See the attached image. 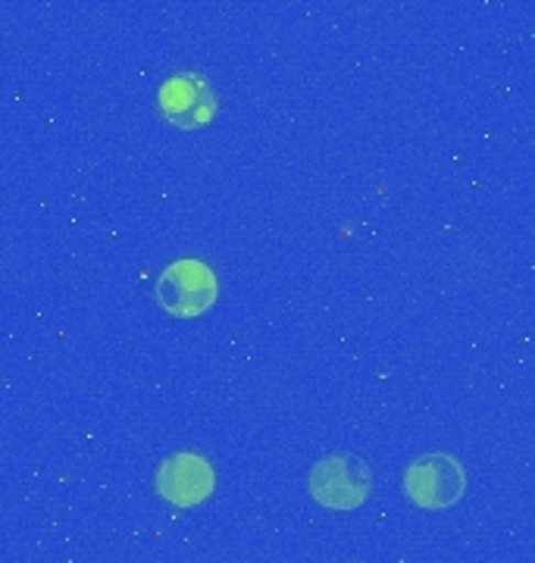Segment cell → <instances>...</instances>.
<instances>
[{"label":"cell","instance_id":"cell-4","mask_svg":"<svg viewBox=\"0 0 535 563\" xmlns=\"http://www.w3.org/2000/svg\"><path fill=\"white\" fill-rule=\"evenodd\" d=\"M160 110L176 129H204L217 117V95L198 73H178L160 88Z\"/></svg>","mask_w":535,"mask_h":563},{"label":"cell","instance_id":"cell-1","mask_svg":"<svg viewBox=\"0 0 535 563\" xmlns=\"http://www.w3.org/2000/svg\"><path fill=\"white\" fill-rule=\"evenodd\" d=\"M157 301L178 320H195L217 301V276L200 261L173 263L157 279Z\"/></svg>","mask_w":535,"mask_h":563},{"label":"cell","instance_id":"cell-2","mask_svg":"<svg viewBox=\"0 0 535 563\" xmlns=\"http://www.w3.org/2000/svg\"><path fill=\"white\" fill-rule=\"evenodd\" d=\"M310 495L323 507L354 510L370 495V466L348 451L329 454L310 470Z\"/></svg>","mask_w":535,"mask_h":563},{"label":"cell","instance_id":"cell-3","mask_svg":"<svg viewBox=\"0 0 535 563\" xmlns=\"http://www.w3.org/2000/svg\"><path fill=\"white\" fill-rule=\"evenodd\" d=\"M404 492L416 507L426 510H445L463 498L467 492V473L451 454H426L407 466L404 473Z\"/></svg>","mask_w":535,"mask_h":563},{"label":"cell","instance_id":"cell-5","mask_svg":"<svg viewBox=\"0 0 535 563\" xmlns=\"http://www.w3.org/2000/svg\"><path fill=\"white\" fill-rule=\"evenodd\" d=\"M157 488L166 501L195 507L214 495V470L200 454H176L160 466Z\"/></svg>","mask_w":535,"mask_h":563}]
</instances>
